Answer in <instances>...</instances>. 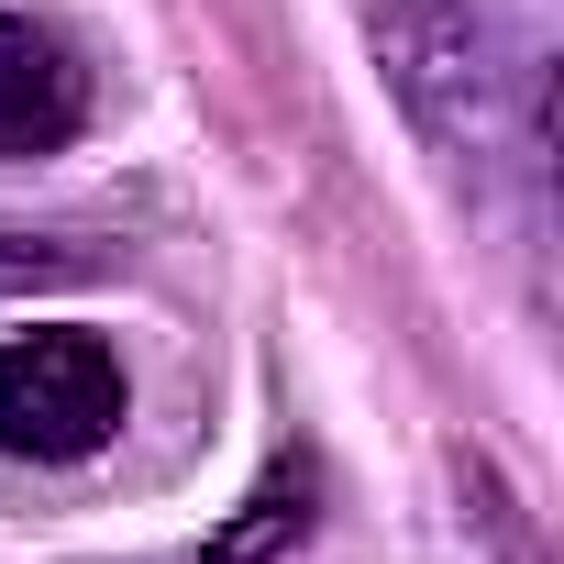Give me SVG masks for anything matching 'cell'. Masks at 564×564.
I'll list each match as a JSON object with an SVG mask.
<instances>
[{
    "instance_id": "cell-1",
    "label": "cell",
    "mask_w": 564,
    "mask_h": 564,
    "mask_svg": "<svg viewBox=\"0 0 564 564\" xmlns=\"http://www.w3.org/2000/svg\"><path fill=\"white\" fill-rule=\"evenodd\" d=\"M377 67L454 166H476V177L542 166V67L509 45L498 12H476V0H388Z\"/></svg>"
},
{
    "instance_id": "cell-2",
    "label": "cell",
    "mask_w": 564,
    "mask_h": 564,
    "mask_svg": "<svg viewBox=\"0 0 564 564\" xmlns=\"http://www.w3.org/2000/svg\"><path fill=\"white\" fill-rule=\"evenodd\" d=\"M133 410V377L100 333H12L0 344V454L12 465H89Z\"/></svg>"
},
{
    "instance_id": "cell-3",
    "label": "cell",
    "mask_w": 564,
    "mask_h": 564,
    "mask_svg": "<svg viewBox=\"0 0 564 564\" xmlns=\"http://www.w3.org/2000/svg\"><path fill=\"white\" fill-rule=\"evenodd\" d=\"M78 122H89V67L34 12H0V166L78 144Z\"/></svg>"
},
{
    "instance_id": "cell-4",
    "label": "cell",
    "mask_w": 564,
    "mask_h": 564,
    "mask_svg": "<svg viewBox=\"0 0 564 564\" xmlns=\"http://www.w3.org/2000/svg\"><path fill=\"white\" fill-rule=\"evenodd\" d=\"M322 531V465L311 454H276L265 476H254V498L188 553V564H276V553H300Z\"/></svg>"
},
{
    "instance_id": "cell-5",
    "label": "cell",
    "mask_w": 564,
    "mask_h": 564,
    "mask_svg": "<svg viewBox=\"0 0 564 564\" xmlns=\"http://www.w3.org/2000/svg\"><path fill=\"white\" fill-rule=\"evenodd\" d=\"M454 476H465V531H476L498 564H542V553H531V531H520V498H509V476H498L487 454H465Z\"/></svg>"
},
{
    "instance_id": "cell-6",
    "label": "cell",
    "mask_w": 564,
    "mask_h": 564,
    "mask_svg": "<svg viewBox=\"0 0 564 564\" xmlns=\"http://www.w3.org/2000/svg\"><path fill=\"white\" fill-rule=\"evenodd\" d=\"M89 254H56V243H23V232H0V300L12 289H45V276H78Z\"/></svg>"
}]
</instances>
